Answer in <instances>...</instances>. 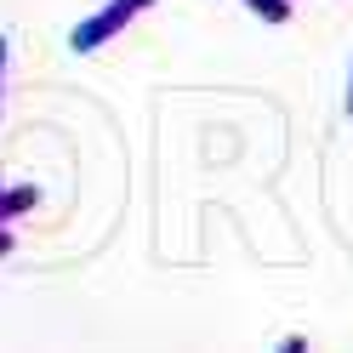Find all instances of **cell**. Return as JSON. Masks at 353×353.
Instances as JSON below:
<instances>
[{
    "label": "cell",
    "instance_id": "2",
    "mask_svg": "<svg viewBox=\"0 0 353 353\" xmlns=\"http://www.w3.org/2000/svg\"><path fill=\"white\" fill-rule=\"evenodd\" d=\"M251 6H262V12H279V6H274V0H251Z\"/></svg>",
    "mask_w": 353,
    "mask_h": 353
},
{
    "label": "cell",
    "instance_id": "3",
    "mask_svg": "<svg viewBox=\"0 0 353 353\" xmlns=\"http://www.w3.org/2000/svg\"><path fill=\"white\" fill-rule=\"evenodd\" d=\"M285 353H302V342H285Z\"/></svg>",
    "mask_w": 353,
    "mask_h": 353
},
{
    "label": "cell",
    "instance_id": "1",
    "mask_svg": "<svg viewBox=\"0 0 353 353\" xmlns=\"http://www.w3.org/2000/svg\"><path fill=\"white\" fill-rule=\"evenodd\" d=\"M137 6H143V0H120V6H108V12L97 17V23H85V29H74V46H80V52H92L97 40H103L108 29H120V23H125V17L137 12Z\"/></svg>",
    "mask_w": 353,
    "mask_h": 353
}]
</instances>
